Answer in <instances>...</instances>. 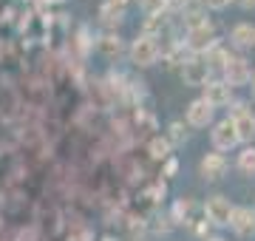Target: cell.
Masks as SVG:
<instances>
[{
	"instance_id": "cell-21",
	"label": "cell",
	"mask_w": 255,
	"mask_h": 241,
	"mask_svg": "<svg viewBox=\"0 0 255 241\" xmlns=\"http://www.w3.org/2000/svg\"><path fill=\"white\" fill-rule=\"evenodd\" d=\"M230 3H236V0H207V9H216V11H221V9H227Z\"/></svg>"
},
{
	"instance_id": "cell-17",
	"label": "cell",
	"mask_w": 255,
	"mask_h": 241,
	"mask_svg": "<svg viewBox=\"0 0 255 241\" xmlns=\"http://www.w3.org/2000/svg\"><path fill=\"white\" fill-rule=\"evenodd\" d=\"M167 9H170V0H142L145 17H164Z\"/></svg>"
},
{
	"instance_id": "cell-10",
	"label": "cell",
	"mask_w": 255,
	"mask_h": 241,
	"mask_svg": "<svg viewBox=\"0 0 255 241\" xmlns=\"http://www.w3.org/2000/svg\"><path fill=\"white\" fill-rule=\"evenodd\" d=\"M207 63L201 60V57H190V60H184L182 63V77L187 85H207Z\"/></svg>"
},
{
	"instance_id": "cell-23",
	"label": "cell",
	"mask_w": 255,
	"mask_h": 241,
	"mask_svg": "<svg viewBox=\"0 0 255 241\" xmlns=\"http://www.w3.org/2000/svg\"><path fill=\"white\" fill-rule=\"evenodd\" d=\"M241 9H255V0H236Z\"/></svg>"
},
{
	"instance_id": "cell-12",
	"label": "cell",
	"mask_w": 255,
	"mask_h": 241,
	"mask_svg": "<svg viewBox=\"0 0 255 241\" xmlns=\"http://www.w3.org/2000/svg\"><path fill=\"white\" fill-rule=\"evenodd\" d=\"M230 43L236 48H253L255 46V26L253 23H236L230 31Z\"/></svg>"
},
{
	"instance_id": "cell-11",
	"label": "cell",
	"mask_w": 255,
	"mask_h": 241,
	"mask_svg": "<svg viewBox=\"0 0 255 241\" xmlns=\"http://www.w3.org/2000/svg\"><path fill=\"white\" fill-rule=\"evenodd\" d=\"M236 236L241 239H250L255 236V210L253 207H236V213H233V224H230Z\"/></svg>"
},
{
	"instance_id": "cell-20",
	"label": "cell",
	"mask_w": 255,
	"mask_h": 241,
	"mask_svg": "<svg viewBox=\"0 0 255 241\" xmlns=\"http://www.w3.org/2000/svg\"><path fill=\"white\" fill-rule=\"evenodd\" d=\"M176 170H179V162H176L173 156L167 159V162H164V176L170 179V176H176Z\"/></svg>"
},
{
	"instance_id": "cell-25",
	"label": "cell",
	"mask_w": 255,
	"mask_h": 241,
	"mask_svg": "<svg viewBox=\"0 0 255 241\" xmlns=\"http://www.w3.org/2000/svg\"><path fill=\"white\" fill-rule=\"evenodd\" d=\"M207 241H224V239H207Z\"/></svg>"
},
{
	"instance_id": "cell-7",
	"label": "cell",
	"mask_w": 255,
	"mask_h": 241,
	"mask_svg": "<svg viewBox=\"0 0 255 241\" xmlns=\"http://www.w3.org/2000/svg\"><path fill=\"white\" fill-rule=\"evenodd\" d=\"M199 173L204 182H219L227 173V159H224V153H207V156L201 159Z\"/></svg>"
},
{
	"instance_id": "cell-8",
	"label": "cell",
	"mask_w": 255,
	"mask_h": 241,
	"mask_svg": "<svg viewBox=\"0 0 255 241\" xmlns=\"http://www.w3.org/2000/svg\"><path fill=\"white\" fill-rule=\"evenodd\" d=\"M233 122H236V130H238V136H241V142L250 145L255 139V114L250 108H244V105H236Z\"/></svg>"
},
{
	"instance_id": "cell-6",
	"label": "cell",
	"mask_w": 255,
	"mask_h": 241,
	"mask_svg": "<svg viewBox=\"0 0 255 241\" xmlns=\"http://www.w3.org/2000/svg\"><path fill=\"white\" fill-rule=\"evenodd\" d=\"M213 105H210L204 97H199V100H193L190 105H187V125L190 128H207L210 122H213Z\"/></svg>"
},
{
	"instance_id": "cell-19",
	"label": "cell",
	"mask_w": 255,
	"mask_h": 241,
	"mask_svg": "<svg viewBox=\"0 0 255 241\" xmlns=\"http://www.w3.org/2000/svg\"><path fill=\"white\" fill-rule=\"evenodd\" d=\"M184 139H187L184 125L182 122H170V128H167V142H170V145H182Z\"/></svg>"
},
{
	"instance_id": "cell-15",
	"label": "cell",
	"mask_w": 255,
	"mask_h": 241,
	"mask_svg": "<svg viewBox=\"0 0 255 241\" xmlns=\"http://www.w3.org/2000/svg\"><path fill=\"white\" fill-rule=\"evenodd\" d=\"M170 142H167V136H153V139L147 142V153H150V159H156V162H167L170 159Z\"/></svg>"
},
{
	"instance_id": "cell-22",
	"label": "cell",
	"mask_w": 255,
	"mask_h": 241,
	"mask_svg": "<svg viewBox=\"0 0 255 241\" xmlns=\"http://www.w3.org/2000/svg\"><path fill=\"white\" fill-rule=\"evenodd\" d=\"M108 3H111V6H117V9H122V11H125V6L130 3V0H108Z\"/></svg>"
},
{
	"instance_id": "cell-18",
	"label": "cell",
	"mask_w": 255,
	"mask_h": 241,
	"mask_svg": "<svg viewBox=\"0 0 255 241\" xmlns=\"http://www.w3.org/2000/svg\"><path fill=\"white\" fill-rule=\"evenodd\" d=\"M122 14H125L122 9L111 6V3H105V6H102V11H100V20L105 23V26H117L119 20H122Z\"/></svg>"
},
{
	"instance_id": "cell-1",
	"label": "cell",
	"mask_w": 255,
	"mask_h": 241,
	"mask_svg": "<svg viewBox=\"0 0 255 241\" xmlns=\"http://www.w3.org/2000/svg\"><path fill=\"white\" fill-rule=\"evenodd\" d=\"M184 46H187V51H190L193 57L207 54L210 48L219 46V43H216V26H213L207 17L199 20V23H193V26H187V34H184Z\"/></svg>"
},
{
	"instance_id": "cell-9",
	"label": "cell",
	"mask_w": 255,
	"mask_h": 241,
	"mask_svg": "<svg viewBox=\"0 0 255 241\" xmlns=\"http://www.w3.org/2000/svg\"><path fill=\"white\" fill-rule=\"evenodd\" d=\"M204 100H207L213 108H224V105H230V100H233V88H230L224 80H207V85H204Z\"/></svg>"
},
{
	"instance_id": "cell-16",
	"label": "cell",
	"mask_w": 255,
	"mask_h": 241,
	"mask_svg": "<svg viewBox=\"0 0 255 241\" xmlns=\"http://www.w3.org/2000/svg\"><path fill=\"white\" fill-rule=\"evenodd\" d=\"M238 170L247 173V176H255V145H247L238 153Z\"/></svg>"
},
{
	"instance_id": "cell-4",
	"label": "cell",
	"mask_w": 255,
	"mask_h": 241,
	"mask_svg": "<svg viewBox=\"0 0 255 241\" xmlns=\"http://www.w3.org/2000/svg\"><path fill=\"white\" fill-rule=\"evenodd\" d=\"M210 139H213V148L219 150V153H221V150H233L236 145H241V136H238L233 117L216 122V125H213V130H210Z\"/></svg>"
},
{
	"instance_id": "cell-14",
	"label": "cell",
	"mask_w": 255,
	"mask_h": 241,
	"mask_svg": "<svg viewBox=\"0 0 255 241\" xmlns=\"http://www.w3.org/2000/svg\"><path fill=\"white\" fill-rule=\"evenodd\" d=\"M230 60V51H224L221 46L210 48L207 54H204V63H207V71L210 74H224V65Z\"/></svg>"
},
{
	"instance_id": "cell-5",
	"label": "cell",
	"mask_w": 255,
	"mask_h": 241,
	"mask_svg": "<svg viewBox=\"0 0 255 241\" xmlns=\"http://www.w3.org/2000/svg\"><path fill=\"white\" fill-rule=\"evenodd\" d=\"M253 68H250V63H247L244 57H236V54H230L227 65H224V83L230 85V88H241V85H250L253 83Z\"/></svg>"
},
{
	"instance_id": "cell-13",
	"label": "cell",
	"mask_w": 255,
	"mask_h": 241,
	"mask_svg": "<svg viewBox=\"0 0 255 241\" xmlns=\"http://www.w3.org/2000/svg\"><path fill=\"white\" fill-rule=\"evenodd\" d=\"M97 48H100V54H102V57H108V60H117V57L125 51V46H122L119 34H114V31L102 34V37L97 40Z\"/></svg>"
},
{
	"instance_id": "cell-24",
	"label": "cell",
	"mask_w": 255,
	"mask_h": 241,
	"mask_svg": "<svg viewBox=\"0 0 255 241\" xmlns=\"http://www.w3.org/2000/svg\"><path fill=\"white\" fill-rule=\"evenodd\" d=\"M250 88H253V97H255V74H253V83H250Z\"/></svg>"
},
{
	"instance_id": "cell-26",
	"label": "cell",
	"mask_w": 255,
	"mask_h": 241,
	"mask_svg": "<svg viewBox=\"0 0 255 241\" xmlns=\"http://www.w3.org/2000/svg\"><path fill=\"white\" fill-rule=\"evenodd\" d=\"M105 241H111V239H105Z\"/></svg>"
},
{
	"instance_id": "cell-3",
	"label": "cell",
	"mask_w": 255,
	"mask_h": 241,
	"mask_svg": "<svg viewBox=\"0 0 255 241\" xmlns=\"http://www.w3.org/2000/svg\"><path fill=\"white\" fill-rule=\"evenodd\" d=\"M233 213H236V207L230 204L227 196H210L207 202H204V216L216 227H230L233 224Z\"/></svg>"
},
{
	"instance_id": "cell-2",
	"label": "cell",
	"mask_w": 255,
	"mask_h": 241,
	"mask_svg": "<svg viewBox=\"0 0 255 241\" xmlns=\"http://www.w3.org/2000/svg\"><path fill=\"white\" fill-rule=\"evenodd\" d=\"M128 57H130V63L136 65V68L153 65L156 60H159V43H156V37L139 34V37L130 43V48H128Z\"/></svg>"
}]
</instances>
